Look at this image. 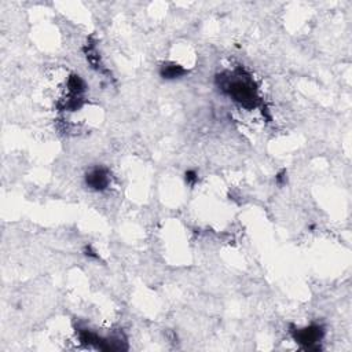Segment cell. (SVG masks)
Returning a JSON list of instances; mask_svg holds the SVG:
<instances>
[{
	"instance_id": "5",
	"label": "cell",
	"mask_w": 352,
	"mask_h": 352,
	"mask_svg": "<svg viewBox=\"0 0 352 352\" xmlns=\"http://www.w3.org/2000/svg\"><path fill=\"white\" fill-rule=\"evenodd\" d=\"M68 88L71 91L72 95L79 96L86 91V83L83 82V79L77 75H71V77L68 79Z\"/></svg>"
},
{
	"instance_id": "3",
	"label": "cell",
	"mask_w": 352,
	"mask_h": 352,
	"mask_svg": "<svg viewBox=\"0 0 352 352\" xmlns=\"http://www.w3.org/2000/svg\"><path fill=\"white\" fill-rule=\"evenodd\" d=\"M86 184L95 191L106 190L110 184V176H109L107 170L102 168V167H96L94 170L89 171L86 175Z\"/></svg>"
},
{
	"instance_id": "2",
	"label": "cell",
	"mask_w": 352,
	"mask_h": 352,
	"mask_svg": "<svg viewBox=\"0 0 352 352\" xmlns=\"http://www.w3.org/2000/svg\"><path fill=\"white\" fill-rule=\"evenodd\" d=\"M294 341L307 351H318V343L322 340L325 330L321 325H310L307 328L296 329L292 332Z\"/></svg>"
},
{
	"instance_id": "8",
	"label": "cell",
	"mask_w": 352,
	"mask_h": 352,
	"mask_svg": "<svg viewBox=\"0 0 352 352\" xmlns=\"http://www.w3.org/2000/svg\"><path fill=\"white\" fill-rule=\"evenodd\" d=\"M283 175H285V171H283L282 174H279V175L276 176V182H278V183L283 182V179H285V176H283Z\"/></svg>"
},
{
	"instance_id": "1",
	"label": "cell",
	"mask_w": 352,
	"mask_h": 352,
	"mask_svg": "<svg viewBox=\"0 0 352 352\" xmlns=\"http://www.w3.org/2000/svg\"><path fill=\"white\" fill-rule=\"evenodd\" d=\"M217 87L224 94L233 98L245 109H255L259 105L258 89L251 76L244 69L238 68L234 73H222L216 77Z\"/></svg>"
},
{
	"instance_id": "6",
	"label": "cell",
	"mask_w": 352,
	"mask_h": 352,
	"mask_svg": "<svg viewBox=\"0 0 352 352\" xmlns=\"http://www.w3.org/2000/svg\"><path fill=\"white\" fill-rule=\"evenodd\" d=\"M184 179H186V182H187L188 184H194V183L197 182L198 176H197V174H195L194 171L188 170L186 171V174H184Z\"/></svg>"
},
{
	"instance_id": "4",
	"label": "cell",
	"mask_w": 352,
	"mask_h": 352,
	"mask_svg": "<svg viewBox=\"0 0 352 352\" xmlns=\"http://www.w3.org/2000/svg\"><path fill=\"white\" fill-rule=\"evenodd\" d=\"M186 73V71L183 69L180 65L176 64H165L161 66L160 69V75L163 79H168V80H172V79H179L180 76H183Z\"/></svg>"
},
{
	"instance_id": "7",
	"label": "cell",
	"mask_w": 352,
	"mask_h": 352,
	"mask_svg": "<svg viewBox=\"0 0 352 352\" xmlns=\"http://www.w3.org/2000/svg\"><path fill=\"white\" fill-rule=\"evenodd\" d=\"M86 255H87V256H89V258L99 259V256H96V255H95L94 251H91V248H86Z\"/></svg>"
}]
</instances>
